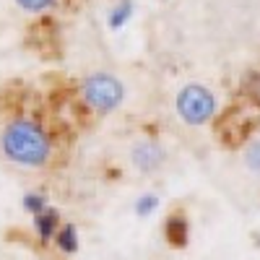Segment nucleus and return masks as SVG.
Returning a JSON list of instances; mask_svg holds the SVG:
<instances>
[{"label": "nucleus", "instance_id": "0eeeda50", "mask_svg": "<svg viewBox=\"0 0 260 260\" xmlns=\"http://www.w3.org/2000/svg\"><path fill=\"white\" fill-rule=\"evenodd\" d=\"M242 164L255 180H260V136H252L242 148Z\"/></svg>", "mask_w": 260, "mask_h": 260}, {"label": "nucleus", "instance_id": "6e6552de", "mask_svg": "<svg viewBox=\"0 0 260 260\" xmlns=\"http://www.w3.org/2000/svg\"><path fill=\"white\" fill-rule=\"evenodd\" d=\"M55 245L65 252V255H73L78 250V229L73 224H62L55 234Z\"/></svg>", "mask_w": 260, "mask_h": 260}, {"label": "nucleus", "instance_id": "9d476101", "mask_svg": "<svg viewBox=\"0 0 260 260\" xmlns=\"http://www.w3.org/2000/svg\"><path fill=\"white\" fill-rule=\"evenodd\" d=\"M130 11H133V3H130V0H120L117 8H112L110 26H112V29H122V26H125V21L130 18Z\"/></svg>", "mask_w": 260, "mask_h": 260}, {"label": "nucleus", "instance_id": "f03ea898", "mask_svg": "<svg viewBox=\"0 0 260 260\" xmlns=\"http://www.w3.org/2000/svg\"><path fill=\"white\" fill-rule=\"evenodd\" d=\"M127 99L125 81L112 71H91L78 83V104L94 117L115 115Z\"/></svg>", "mask_w": 260, "mask_h": 260}, {"label": "nucleus", "instance_id": "9b49d317", "mask_svg": "<svg viewBox=\"0 0 260 260\" xmlns=\"http://www.w3.org/2000/svg\"><path fill=\"white\" fill-rule=\"evenodd\" d=\"M50 203H47V198H45V195H42V192H26L24 195V208L31 213V216H37L39 211H45Z\"/></svg>", "mask_w": 260, "mask_h": 260}, {"label": "nucleus", "instance_id": "1a4fd4ad", "mask_svg": "<svg viewBox=\"0 0 260 260\" xmlns=\"http://www.w3.org/2000/svg\"><path fill=\"white\" fill-rule=\"evenodd\" d=\"M62 0H16V6L24 11V13H31V16H45V13H52Z\"/></svg>", "mask_w": 260, "mask_h": 260}, {"label": "nucleus", "instance_id": "f8f14e48", "mask_svg": "<svg viewBox=\"0 0 260 260\" xmlns=\"http://www.w3.org/2000/svg\"><path fill=\"white\" fill-rule=\"evenodd\" d=\"M156 203H159L156 195H143V198L138 201V216H148V213H151V208H154Z\"/></svg>", "mask_w": 260, "mask_h": 260}, {"label": "nucleus", "instance_id": "39448f33", "mask_svg": "<svg viewBox=\"0 0 260 260\" xmlns=\"http://www.w3.org/2000/svg\"><path fill=\"white\" fill-rule=\"evenodd\" d=\"M164 237L172 247H185L190 240V219L182 208H175L164 221Z\"/></svg>", "mask_w": 260, "mask_h": 260}, {"label": "nucleus", "instance_id": "423d86ee", "mask_svg": "<svg viewBox=\"0 0 260 260\" xmlns=\"http://www.w3.org/2000/svg\"><path fill=\"white\" fill-rule=\"evenodd\" d=\"M60 226H62L60 213H57V208H52V206H47L45 211H39V213L34 216V229H37V234H39L42 242L55 240V234H57Z\"/></svg>", "mask_w": 260, "mask_h": 260}, {"label": "nucleus", "instance_id": "7ed1b4c3", "mask_svg": "<svg viewBox=\"0 0 260 260\" xmlns=\"http://www.w3.org/2000/svg\"><path fill=\"white\" fill-rule=\"evenodd\" d=\"M175 115L187 127H203L219 115V96L208 83L190 81L175 94Z\"/></svg>", "mask_w": 260, "mask_h": 260}, {"label": "nucleus", "instance_id": "20e7f679", "mask_svg": "<svg viewBox=\"0 0 260 260\" xmlns=\"http://www.w3.org/2000/svg\"><path fill=\"white\" fill-rule=\"evenodd\" d=\"M169 164V148L156 136H138L127 146V167L138 177H159Z\"/></svg>", "mask_w": 260, "mask_h": 260}, {"label": "nucleus", "instance_id": "f257e3e1", "mask_svg": "<svg viewBox=\"0 0 260 260\" xmlns=\"http://www.w3.org/2000/svg\"><path fill=\"white\" fill-rule=\"evenodd\" d=\"M0 154L18 169H47L55 161L57 141L45 120L34 115H13L0 127Z\"/></svg>", "mask_w": 260, "mask_h": 260}]
</instances>
